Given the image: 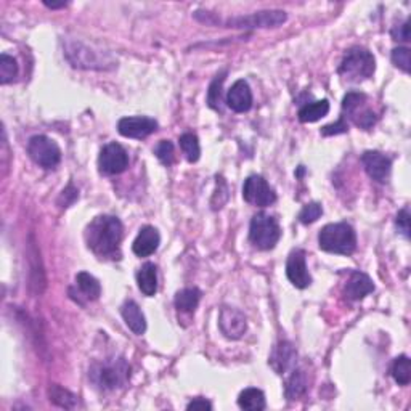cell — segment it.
Segmentation results:
<instances>
[{"mask_svg": "<svg viewBox=\"0 0 411 411\" xmlns=\"http://www.w3.org/2000/svg\"><path fill=\"white\" fill-rule=\"evenodd\" d=\"M124 234L122 222L114 215H99L86 228V243L95 256L119 259Z\"/></svg>", "mask_w": 411, "mask_h": 411, "instance_id": "cell-1", "label": "cell"}, {"mask_svg": "<svg viewBox=\"0 0 411 411\" xmlns=\"http://www.w3.org/2000/svg\"><path fill=\"white\" fill-rule=\"evenodd\" d=\"M130 366L126 359L114 357L92 365L90 379L103 390H114L129 383Z\"/></svg>", "mask_w": 411, "mask_h": 411, "instance_id": "cell-2", "label": "cell"}, {"mask_svg": "<svg viewBox=\"0 0 411 411\" xmlns=\"http://www.w3.org/2000/svg\"><path fill=\"white\" fill-rule=\"evenodd\" d=\"M318 244L325 252L350 256L357 249L355 230L345 222L330 223L318 233Z\"/></svg>", "mask_w": 411, "mask_h": 411, "instance_id": "cell-3", "label": "cell"}, {"mask_svg": "<svg viewBox=\"0 0 411 411\" xmlns=\"http://www.w3.org/2000/svg\"><path fill=\"white\" fill-rule=\"evenodd\" d=\"M376 60L373 53L363 47H352L342 58L337 72L347 82H361L374 74Z\"/></svg>", "mask_w": 411, "mask_h": 411, "instance_id": "cell-4", "label": "cell"}, {"mask_svg": "<svg viewBox=\"0 0 411 411\" xmlns=\"http://www.w3.org/2000/svg\"><path fill=\"white\" fill-rule=\"evenodd\" d=\"M65 55L68 61L79 70H95V71H108L116 68V61L103 52H95L90 47L84 46L82 42L66 41Z\"/></svg>", "mask_w": 411, "mask_h": 411, "instance_id": "cell-5", "label": "cell"}, {"mask_svg": "<svg viewBox=\"0 0 411 411\" xmlns=\"http://www.w3.org/2000/svg\"><path fill=\"white\" fill-rule=\"evenodd\" d=\"M280 238L281 228L275 217L263 212L254 215L251 227H249V239H251L254 246L262 249V251H270V249L277 246Z\"/></svg>", "mask_w": 411, "mask_h": 411, "instance_id": "cell-6", "label": "cell"}, {"mask_svg": "<svg viewBox=\"0 0 411 411\" xmlns=\"http://www.w3.org/2000/svg\"><path fill=\"white\" fill-rule=\"evenodd\" d=\"M28 154L43 169H53L60 164L61 150L46 135H34L28 141Z\"/></svg>", "mask_w": 411, "mask_h": 411, "instance_id": "cell-7", "label": "cell"}, {"mask_svg": "<svg viewBox=\"0 0 411 411\" xmlns=\"http://www.w3.org/2000/svg\"><path fill=\"white\" fill-rule=\"evenodd\" d=\"M366 95L359 92H349L342 100V110L354 121L355 126L368 130L376 124V114L366 106Z\"/></svg>", "mask_w": 411, "mask_h": 411, "instance_id": "cell-8", "label": "cell"}, {"mask_svg": "<svg viewBox=\"0 0 411 411\" xmlns=\"http://www.w3.org/2000/svg\"><path fill=\"white\" fill-rule=\"evenodd\" d=\"M288 19V14L283 10H265V12H257L246 17L230 18L227 19L228 28H243V29H256V28H277Z\"/></svg>", "mask_w": 411, "mask_h": 411, "instance_id": "cell-9", "label": "cell"}, {"mask_svg": "<svg viewBox=\"0 0 411 411\" xmlns=\"http://www.w3.org/2000/svg\"><path fill=\"white\" fill-rule=\"evenodd\" d=\"M243 198L249 204L265 208V206H270L277 201V193L270 187V183L261 175H251L244 182Z\"/></svg>", "mask_w": 411, "mask_h": 411, "instance_id": "cell-10", "label": "cell"}, {"mask_svg": "<svg viewBox=\"0 0 411 411\" xmlns=\"http://www.w3.org/2000/svg\"><path fill=\"white\" fill-rule=\"evenodd\" d=\"M100 172L105 175H117L122 174L129 168V154L119 143H108L100 151L99 158Z\"/></svg>", "mask_w": 411, "mask_h": 411, "instance_id": "cell-11", "label": "cell"}, {"mask_svg": "<svg viewBox=\"0 0 411 411\" xmlns=\"http://www.w3.org/2000/svg\"><path fill=\"white\" fill-rule=\"evenodd\" d=\"M220 331L228 339H241L248 330L246 317L241 310L234 307H223L219 315Z\"/></svg>", "mask_w": 411, "mask_h": 411, "instance_id": "cell-12", "label": "cell"}, {"mask_svg": "<svg viewBox=\"0 0 411 411\" xmlns=\"http://www.w3.org/2000/svg\"><path fill=\"white\" fill-rule=\"evenodd\" d=\"M117 130L122 137L127 139H145L158 130V122L153 117L146 116H134V117H122L117 122Z\"/></svg>", "mask_w": 411, "mask_h": 411, "instance_id": "cell-13", "label": "cell"}, {"mask_svg": "<svg viewBox=\"0 0 411 411\" xmlns=\"http://www.w3.org/2000/svg\"><path fill=\"white\" fill-rule=\"evenodd\" d=\"M286 277L292 283V286L299 288V290H305L312 285V277L308 273L305 262V252L302 249H296L288 257Z\"/></svg>", "mask_w": 411, "mask_h": 411, "instance_id": "cell-14", "label": "cell"}, {"mask_svg": "<svg viewBox=\"0 0 411 411\" xmlns=\"http://www.w3.org/2000/svg\"><path fill=\"white\" fill-rule=\"evenodd\" d=\"M361 163L371 179L379 183L388 182L390 168H392V161L389 156L379 153V151H365L361 154Z\"/></svg>", "mask_w": 411, "mask_h": 411, "instance_id": "cell-15", "label": "cell"}, {"mask_svg": "<svg viewBox=\"0 0 411 411\" xmlns=\"http://www.w3.org/2000/svg\"><path fill=\"white\" fill-rule=\"evenodd\" d=\"M296 359H297V352L294 349V345L288 341H281L273 347V352L270 355V360H268V363H270L272 368L275 370L278 374H283L296 365Z\"/></svg>", "mask_w": 411, "mask_h": 411, "instance_id": "cell-16", "label": "cell"}, {"mask_svg": "<svg viewBox=\"0 0 411 411\" xmlns=\"http://www.w3.org/2000/svg\"><path fill=\"white\" fill-rule=\"evenodd\" d=\"M161 243L159 232L154 227H150L146 225L140 230V233L137 234L134 244H132V251H134L135 256L139 257H148L151 254L158 251Z\"/></svg>", "mask_w": 411, "mask_h": 411, "instance_id": "cell-17", "label": "cell"}, {"mask_svg": "<svg viewBox=\"0 0 411 411\" xmlns=\"http://www.w3.org/2000/svg\"><path fill=\"white\" fill-rule=\"evenodd\" d=\"M227 105L234 112H246L252 106V92L246 81L239 79L232 86L227 94Z\"/></svg>", "mask_w": 411, "mask_h": 411, "instance_id": "cell-18", "label": "cell"}, {"mask_svg": "<svg viewBox=\"0 0 411 411\" xmlns=\"http://www.w3.org/2000/svg\"><path fill=\"white\" fill-rule=\"evenodd\" d=\"M374 291V285L366 273L352 272V275L345 283L344 292L350 301H361Z\"/></svg>", "mask_w": 411, "mask_h": 411, "instance_id": "cell-19", "label": "cell"}, {"mask_svg": "<svg viewBox=\"0 0 411 411\" xmlns=\"http://www.w3.org/2000/svg\"><path fill=\"white\" fill-rule=\"evenodd\" d=\"M121 315L124 318L126 325L129 326V330L137 336H141L146 331V320L143 312L140 310V307L137 305L134 301H126L121 307Z\"/></svg>", "mask_w": 411, "mask_h": 411, "instance_id": "cell-20", "label": "cell"}, {"mask_svg": "<svg viewBox=\"0 0 411 411\" xmlns=\"http://www.w3.org/2000/svg\"><path fill=\"white\" fill-rule=\"evenodd\" d=\"M137 283H139V290L145 296H154L158 291V268L154 263L146 262L145 265L137 272Z\"/></svg>", "mask_w": 411, "mask_h": 411, "instance_id": "cell-21", "label": "cell"}, {"mask_svg": "<svg viewBox=\"0 0 411 411\" xmlns=\"http://www.w3.org/2000/svg\"><path fill=\"white\" fill-rule=\"evenodd\" d=\"M201 291L198 288H185V290L179 291L175 294L174 304L177 307V310L185 312V313H192L197 310V307L201 301Z\"/></svg>", "mask_w": 411, "mask_h": 411, "instance_id": "cell-22", "label": "cell"}, {"mask_svg": "<svg viewBox=\"0 0 411 411\" xmlns=\"http://www.w3.org/2000/svg\"><path fill=\"white\" fill-rule=\"evenodd\" d=\"M238 405L239 408L248 410V411H261L265 410V394L262 392L261 389H244L238 397Z\"/></svg>", "mask_w": 411, "mask_h": 411, "instance_id": "cell-23", "label": "cell"}, {"mask_svg": "<svg viewBox=\"0 0 411 411\" xmlns=\"http://www.w3.org/2000/svg\"><path fill=\"white\" fill-rule=\"evenodd\" d=\"M76 285L82 292V296L87 301H97L101 296V286L99 280L95 277H92L90 273L81 272L76 275Z\"/></svg>", "mask_w": 411, "mask_h": 411, "instance_id": "cell-24", "label": "cell"}, {"mask_svg": "<svg viewBox=\"0 0 411 411\" xmlns=\"http://www.w3.org/2000/svg\"><path fill=\"white\" fill-rule=\"evenodd\" d=\"M328 112H330V101L328 100H318L307 103L299 110V121L301 122H317L320 121L321 117H325Z\"/></svg>", "mask_w": 411, "mask_h": 411, "instance_id": "cell-25", "label": "cell"}, {"mask_svg": "<svg viewBox=\"0 0 411 411\" xmlns=\"http://www.w3.org/2000/svg\"><path fill=\"white\" fill-rule=\"evenodd\" d=\"M285 392H286V397L290 400H297L307 392V378L304 371L302 370L292 371L290 379L286 381Z\"/></svg>", "mask_w": 411, "mask_h": 411, "instance_id": "cell-26", "label": "cell"}, {"mask_svg": "<svg viewBox=\"0 0 411 411\" xmlns=\"http://www.w3.org/2000/svg\"><path fill=\"white\" fill-rule=\"evenodd\" d=\"M48 397H50V402L55 403L57 407L72 410L77 405V395L70 392L68 389H63L61 385L53 384L50 389H48Z\"/></svg>", "mask_w": 411, "mask_h": 411, "instance_id": "cell-27", "label": "cell"}, {"mask_svg": "<svg viewBox=\"0 0 411 411\" xmlns=\"http://www.w3.org/2000/svg\"><path fill=\"white\" fill-rule=\"evenodd\" d=\"M392 378L399 385H408L411 381V361L407 355H400L392 363Z\"/></svg>", "mask_w": 411, "mask_h": 411, "instance_id": "cell-28", "label": "cell"}, {"mask_svg": "<svg viewBox=\"0 0 411 411\" xmlns=\"http://www.w3.org/2000/svg\"><path fill=\"white\" fill-rule=\"evenodd\" d=\"M180 148H182L183 154L187 156L188 163H197L201 156V146H199V140L194 134H183L180 135Z\"/></svg>", "mask_w": 411, "mask_h": 411, "instance_id": "cell-29", "label": "cell"}, {"mask_svg": "<svg viewBox=\"0 0 411 411\" xmlns=\"http://www.w3.org/2000/svg\"><path fill=\"white\" fill-rule=\"evenodd\" d=\"M18 76V65L13 57L3 53L0 57V84H10Z\"/></svg>", "mask_w": 411, "mask_h": 411, "instance_id": "cell-30", "label": "cell"}, {"mask_svg": "<svg viewBox=\"0 0 411 411\" xmlns=\"http://www.w3.org/2000/svg\"><path fill=\"white\" fill-rule=\"evenodd\" d=\"M227 76V71L220 72L219 76H215L212 84L209 86L208 90V105L215 111H220V101H222V86Z\"/></svg>", "mask_w": 411, "mask_h": 411, "instance_id": "cell-31", "label": "cell"}, {"mask_svg": "<svg viewBox=\"0 0 411 411\" xmlns=\"http://www.w3.org/2000/svg\"><path fill=\"white\" fill-rule=\"evenodd\" d=\"M154 154L158 156V159L161 161V163H163L164 166H168V168H170V166H172L174 161H175L174 145L170 143L169 140L159 141V143L156 145V148H154Z\"/></svg>", "mask_w": 411, "mask_h": 411, "instance_id": "cell-32", "label": "cell"}, {"mask_svg": "<svg viewBox=\"0 0 411 411\" xmlns=\"http://www.w3.org/2000/svg\"><path fill=\"white\" fill-rule=\"evenodd\" d=\"M321 214H323L321 204L310 203L302 208V210L299 212V220H301V223L308 225V223L317 222V220L321 217Z\"/></svg>", "mask_w": 411, "mask_h": 411, "instance_id": "cell-33", "label": "cell"}, {"mask_svg": "<svg viewBox=\"0 0 411 411\" xmlns=\"http://www.w3.org/2000/svg\"><path fill=\"white\" fill-rule=\"evenodd\" d=\"M392 63L397 68H400L403 72H410V65H411V58H410V50L407 47H399L392 50Z\"/></svg>", "mask_w": 411, "mask_h": 411, "instance_id": "cell-34", "label": "cell"}, {"mask_svg": "<svg viewBox=\"0 0 411 411\" xmlns=\"http://www.w3.org/2000/svg\"><path fill=\"white\" fill-rule=\"evenodd\" d=\"M79 198V192H77V188L74 185L70 183L68 187L63 190L60 199H58V204L61 206V208H70V206L76 201V199Z\"/></svg>", "mask_w": 411, "mask_h": 411, "instance_id": "cell-35", "label": "cell"}, {"mask_svg": "<svg viewBox=\"0 0 411 411\" xmlns=\"http://www.w3.org/2000/svg\"><path fill=\"white\" fill-rule=\"evenodd\" d=\"M395 225H397L399 232L403 234L405 238H410V212L408 209L405 208L397 214V219H395Z\"/></svg>", "mask_w": 411, "mask_h": 411, "instance_id": "cell-36", "label": "cell"}, {"mask_svg": "<svg viewBox=\"0 0 411 411\" xmlns=\"http://www.w3.org/2000/svg\"><path fill=\"white\" fill-rule=\"evenodd\" d=\"M347 124L344 122V117H341L339 121L336 122V124H331V126H326L321 129V134L323 135H337V134H344L347 132Z\"/></svg>", "mask_w": 411, "mask_h": 411, "instance_id": "cell-37", "label": "cell"}, {"mask_svg": "<svg viewBox=\"0 0 411 411\" xmlns=\"http://www.w3.org/2000/svg\"><path fill=\"white\" fill-rule=\"evenodd\" d=\"M390 34H392L394 41H403V42L410 41V23L405 21L403 24H400V26L394 28Z\"/></svg>", "mask_w": 411, "mask_h": 411, "instance_id": "cell-38", "label": "cell"}, {"mask_svg": "<svg viewBox=\"0 0 411 411\" xmlns=\"http://www.w3.org/2000/svg\"><path fill=\"white\" fill-rule=\"evenodd\" d=\"M187 410H212V403L208 402L206 399H194L187 405Z\"/></svg>", "mask_w": 411, "mask_h": 411, "instance_id": "cell-39", "label": "cell"}, {"mask_svg": "<svg viewBox=\"0 0 411 411\" xmlns=\"http://www.w3.org/2000/svg\"><path fill=\"white\" fill-rule=\"evenodd\" d=\"M43 5H46L47 8H52V10H58V8H65L68 3L61 2V3H48V2H43Z\"/></svg>", "mask_w": 411, "mask_h": 411, "instance_id": "cell-40", "label": "cell"}]
</instances>
